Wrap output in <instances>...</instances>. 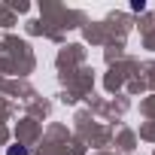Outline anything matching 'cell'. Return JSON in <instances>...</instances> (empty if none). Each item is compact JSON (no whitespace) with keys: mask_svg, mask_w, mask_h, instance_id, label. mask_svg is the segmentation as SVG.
<instances>
[{"mask_svg":"<svg viewBox=\"0 0 155 155\" xmlns=\"http://www.w3.org/2000/svg\"><path fill=\"white\" fill-rule=\"evenodd\" d=\"M6 155H28V149L15 143V146H9V149H6Z\"/></svg>","mask_w":155,"mask_h":155,"instance_id":"6da1fadb","label":"cell"}]
</instances>
